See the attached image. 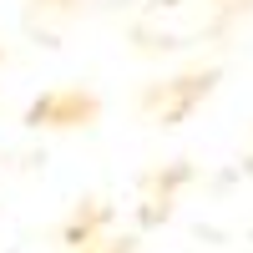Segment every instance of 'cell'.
I'll return each instance as SVG.
<instances>
[{"label": "cell", "instance_id": "6da1fadb", "mask_svg": "<svg viewBox=\"0 0 253 253\" xmlns=\"http://www.w3.org/2000/svg\"><path fill=\"white\" fill-rule=\"evenodd\" d=\"M213 86H218V71H187V76H172V81H157V86L142 91V112L157 126H177L198 101L213 96Z\"/></svg>", "mask_w": 253, "mask_h": 253}, {"label": "cell", "instance_id": "7a4b0ae2", "mask_svg": "<svg viewBox=\"0 0 253 253\" xmlns=\"http://www.w3.org/2000/svg\"><path fill=\"white\" fill-rule=\"evenodd\" d=\"M96 112H101V101L91 91L61 86V91H46L41 101H31L26 122L31 126H86V122H96Z\"/></svg>", "mask_w": 253, "mask_h": 253}, {"label": "cell", "instance_id": "3957f363", "mask_svg": "<svg viewBox=\"0 0 253 253\" xmlns=\"http://www.w3.org/2000/svg\"><path fill=\"white\" fill-rule=\"evenodd\" d=\"M0 61H5V51H0Z\"/></svg>", "mask_w": 253, "mask_h": 253}]
</instances>
